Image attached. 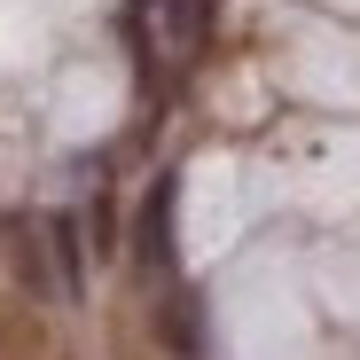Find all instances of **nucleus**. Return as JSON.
Segmentation results:
<instances>
[{"label": "nucleus", "instance_id": "f03ea898", "mask_svg": "<svg viewBox=\"0 0 360 360\" xmlns=\"http://www.w3.org/2000/svg\"><path fill=\"white\" fill-rule=\"evenodd\" d=\"M172 204H180V180H157V196L141 204V259L172 266Z\"/></svg>", "mask_w": 360, "mask_h": 360}, {"label": "nucleus", "instance_id": "f257e3e1", "mask_svg": "<svg viewBox=\"0 0 360 360\" xmlns=\"http://www.w3.org/2000/svg\"><path fill=\"white\" fill-rule=\"evenodd\" d=\"M39 243H47V259H55V297L71 306V297L86 290V251H79V219H71V212H47Z\"/></svg>", "mask_w": 360, "mask_h": 360}, {"label": "nucleus", "instance_id": "7ed1b4c3", "mask_svg": "<svg viewBox=\"0 0 360 360\" xmlns=\"http://www.w3.org/2000/svg\"><path fill=\"white\" fill-rule=\"evenodd\" d=\"M141 8L157 16V39H165V47H188V39H196V16H204V0H141Z\"/></svg>", "mask_w": 360, "mask_h": 360}]
</instances>
